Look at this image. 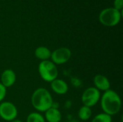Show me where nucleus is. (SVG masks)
<instances>
[{"mask_svg": "<svg viewBox=\"0 0 123 122\" xmlns=\"http://www.w3.org/2000/svg\"><path fill=\"white\" fill-rule=\"evenodd\" d=\"M100 104L103 112L112 116L120 112L122 101L117 92L110 89L105 91L101 96Z\"/></svg>", "mask_w": 123, "mask_h": 122, "instance_id": "nucleus-1", "label": "nucleus"}, {"mask_svg": "<svg viewBox=\"0 0 123 122\" xmlns=\"http://www.w3.org/2000/svg\"><path fill=\"white\" fill-rule=\"evenodd\" d=\"M53 103L50 93L45 88H37L32 94L31 104L38 112H45Z\"/></svg>", "mask_w": 123, "mask_h": 122, "instance_id": "nucleus-2", "label": "nucleus"}, {"mask_svg": "<svg viewBox=\"0 0 123 122\" xmlns=\"http://www.w3.org/2000/svg\"><path fill=\"white\" fill-rule=\"evenodd\" d=\"M38 73L40 78L48 83H51L58 76V70L56 65L51 60L41 61L38 65Z\"/></svg>", "mask_w": 123, "mask_h": 122, "instance_id": "nucleus-3", "label": "nucleus"}, {"mask_svg": "<svg viewBox=\"0 0 123 122\" xmlns=\"http://www.w3.org/2000/svg\"><path fill=\"white\" fill-rule=\"evenodd\" d=\"M99 19L102 24L107 27H113L120 22L121 12L115 8H107L100 12Z\"/></svg>", "mask_w": 123, "mask_h": 122, "instance_id": "nucleus-4", "label": "nucleus"}, {"mask_svg": "<svg viewBox=\"0 0 123 122\" xmlns=\"http://www.w3.org/2000/svg\"><path fill=\"white\" fill-rule=\"evenodd\" d=\"M101 93L95 87H89L81 95V102L84 106L92 108L96 106L100 101Z\"/></svg>", "mask_w": 123, "mask_h": 122, "instance_id": "nucleus-5", "label": "nucleus"}, {"mask_svg": "<svg viewBox=\"0 0 123 122\" xmlns=\"http://www.w3.org/2000/svg\"><path fill=\"white\" fill-rule=\"evenodd\" d=\"M18 111L16 106L9 101H2L0 103V117L6 122H12L16 119Z\"/></svg>", "mask_w": 123, "mask_h": 122, "instance_id": "nucleus-6", "label": "nucleus"}, {"mask_svg": "<svg viewBox=\"0 0 123 122\" xmlns=\"http://www.w3.org/2000/svg\"><path fill=\"white\" fill-rule=\"evenodd\" d=\"M71 51L69 48L61 47L51 52L50 59L55 65H63L71 58Z\"/></svg>", "mask_w": 123, "mask_h": 122, "instance_id": "nucleus-7", "label": "nucleus"}, {"mask_svg": "<svg viewBox=\"0 0 123 122\" xmlns=\"http://www.w3.org/2000/svg\"><path fill=\"white\" fill-rule=\"evenodd\" d=\"M0 80V83L5 88H9L12 86L16 82V73L12 69H6L2 72Z\"/></svg>", "mask_w": 123, "mask_h": 122, "instance_id": "nucleus-8", "label": "nucleus"}, {"mask_svg": "<svg viewBox=\"0 0 123 122\" xmlns=\"http://www.w3.org/2000/svg\"><path fill=\"white\" fill-rule=\"evenodd\" d=\"M50 88L52 91L58 95H65L68 91L67 83L64 80L58 78L50 83Z\"/></svg>", "mask_w": 123, "mask_h": 122, "instance_id": "nucleus-9", "label": "nucleus"}, {"mask_svg": "<svg viewBox=\"0 0 123 122\" xmlns=\"http://www.w3.org/2000/svg\"><path fill=\"white\" fill-rule=\"evenodd\" d=\"M94 84L95 88L99 91H107L110 89V82L109 79L101 74H97L94 78Z\"/></svg>", "mask_w": 123, "mask_h": 122, "instance_id": "nucleus-10", "label": "nucleus"}, {"mask_svg": "<svg viewBox=\"0 0 123 122\" xmlns=\"http://www.w3.org/2000/svg\"><path fill=\"white\" fill-rule=\"evenodd\" d=\"M45 119L48 122H61L62 114L58 109L50 107L45 112Z\"/></svg>", "mask_w": 123, "mask_h": 122, "instance_id": "nucleus-11", "label": "nucleus"}, {"mask_svg": "<svg viewBox=\"0 0 123 122\" xmlns=\"http://www.w3.org/2000/svg\"><path fill=\"white\" fill-rule=\"evenodd\" d=\"M35 56L41 61L48 60L51 56V51L45 46H40L35 50Z\"/></svg>", "mask_w": 123, "mask_h": 122, "instance_id": "nucleus-12", "label": "nucleus"}, {"mask_svg": "<svg viewBox=\"0 0 123 122\" xmlns=\"http://www.w3.org/2000/svg\"><path fill=\"white\" fill-rule=\"evenodd\" d=\"M92 115V111L91 109V108L86 106H82L79 111H78V116L79 118L81 120V121H87L89 120L91 116Z\"/></svg>", "mask_w": 123, "mask_h": 122, "instance_id": "nucleus-13", "label": "nucleus"}, {"mask_svg": "<svg viewBox=\"0 0 123 122\" xmlns=\"http://www.w3.org/2000/svg\"><path fill=\"white\" fill-rule=\"evenodd\" d=\"M26 122H45V119L40 112H32L27 116Z\"/></svg>", "mask_w": 123, "mask_h": 122, "instance_id": "nucleus-14", "label": "nucleus"}, {"mask_svg": "<svg viewBox=\"0 0 123 122\" xmlns=\"http://www.w3.org/2000/svg\"><path fill=\"white\" fill-rule=\"evenodd\" d=\"M92 122H112V116L102 112L97 114L93 118Z\"/></svg>", "mask_w": 123, "mask_h": 122, "instance_id": "nucleus-15", "label": "nucleus"}, {"mask_svg": "<svg viewBox=\"0 0 123 122\" xmlns=\"http://www.w3.org/2000/svg\"><path fill=\"white\" fill-rule=\"evenodd\" d=\"M6 95V88L0 83V103L3 101Z\"/></svg>", "mask_w": 123, "mask_h": 122, "instance_id": "nucleus-16", "label": "nucleus"}, {"mask_svg": "<svg viewBox=\"0 0 123 122\" xmlns=\"http://www.w3.org/2000/svg\"><path fill=\"white\" fill-rule=\"evenodd\" d=\"M71 82L72 85H73L75 88H80V87L81 86V85H82L81 81L79 78H76V77L72 78L71 80Z\"/></svg>", "mask_w": 123, "mask_h": 122, "instance_id": "nucleus-17", "label": "nucleus"}, {"mask_svg": "<svg viewBox=\"0 0 123 122\" xmlns=\"http://www.w3.org/2000/svg\"><path fill=\"white\" fill-rule=\"evenodd\" d=\"M114 6L115 9L120 11L122 10L123 7V0H115L114 1Z\"/></svg>", "mask_w": 123, "mask_h": 122, "instance_id": "nucleus-18", "label": "nucleus"}, {"mask_svg": "<svg viewBox=\"0 0 123 122\" xmlns=\"http://www.w3.org/2000/svg\"><path fill=\"white\" fill-rule=\"evenodd\" d=\"M68 122H79L78 120H76V119H71L70 121H68Z\"/></svg>", "mask_w": 123, "mask_h": 122, "instance_id": "nucleus-19", "label": "nucleus"}, {"mask_svg": "<svg viewBox=\"0 0 123 122\" xmlns=\"http://www.w3.org/2000/svg\"><path fill=\"white\" fill-rule=\"evenodd\" d=\"M22 122L21 120H18V119H14V120H13V121H12V122Z\"/></svg>", "mask_w": 123, "mask_h": 122, "instance_id": "nucleus-20", "label": "nucleus"}, {"mask_svg": "<svg viewBox=\"0 0 123 122\" xmlns=\"http://www.w3.org/2000/svg\"></svg>", "mask_w": 123, "mask_h": 122, "instance_id": "nucleus-21", "label": "nucleus"}]
</instances>
